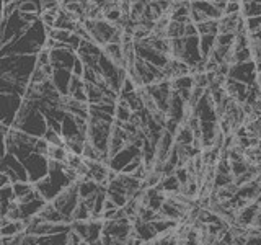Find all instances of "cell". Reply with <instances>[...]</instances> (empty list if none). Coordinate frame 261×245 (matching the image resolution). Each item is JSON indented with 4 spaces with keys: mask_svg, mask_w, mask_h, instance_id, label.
<instances>
[{
    "mask_svg": "<svg viewBox=\"0 0 261 245\" xmlns=\"http://www.w3.org/2000/svg\"><path fill=\"white\" fill-rule=\"evenodd\" d=\"M46 39L47 28L44 27L43 21L38 20L18 39L12 41V43L5 44L0 49V57L8 54H38L46 46Z\"/></svg>",
    "mask_w": 261,
    "mask_h": 245,
    "instance_id": "obj_1",
    "label": "cell"
},
{
    "mask_svg": "<svg viewBox=\"0 0 261 245\" xmlns=\"http://www.w3.org/2000/svg\"><path fill=\"white\" fill-rule=\"evenodd\" d=\"M36 69V54H8L0 57V76L30 85V77Z\"/></svg>",
    "mask_w": 261,
    "mask_h": 245,
    "instance_id": "obj_2",
    "label": "cell"
},
{
    "mask_svg": "<svg viewBox=\"0 0 261 245\" xmlns=\"http://www.w3.org/2000/svg\"><path fill=\"white\" fill-rule=\"evenodd\" d=\"M12 128L23 131V133L31 134L35 137H43L47 129V122H46L44 114L41 113V110L36 106V103L23 98V103L20 106L18 113H16V118L13 121Z\"/></svg>",
    "mask_w": 261,
    "mask_h": 245,
    "instance_id": "obj_3",
    "label": "cell"
},
{
    "mask_svg": "<svg viewBox=\"0 0 261 245\" xmlns=\"http://www.w3.org/2000/svg\"><path fill=\"white\" fill-rule=\"evenodd\" d=\"M56 209L61 212L64 216L65 223L67 224H72V216H73V211L79 206L80 203V196H79V186L77 183L70 185L69 188H65V190L57 196L54 201H51Z\"/></svg>",
    "mask_w": 261,
    "mask_h": 245,
    "instance_id": "obj_4",
    "label": "cell"
},
{
    "mask_svg": "<svg viewBox=\"0 0 261 245\" xmlns=\"http://www.w3.org/2000/svg\"><path fill=\"white\" fill-rule=\"evenodd\" d=\"M23 165L28 172V180L31 183H38L49 174V159L43 154L31 152L27 159L23 160Z\"/></svg>",
    "mask_w": 261,
    "mask_h": 245,
    "instance_id": "obj_5",
    "label": "cell"
},
{
    "mask_svg": "<svg viewBox=\"0 0 261 245\" xmlns=\"http://www.w3.org/2000/svg\"><path fill=\"white\" fill-rule=\"evenodd\" d=\"M21 103H23L21 95L0 93V122H4V125L12 128Z\"/></svg>",
    "mask_w": 261,
    "mask_h": 245,
    "instance_id": "obj_6",
    "label": "cell"
},
{
    "mask_svg": "<svg viewBox=\"0 0 261 245\" xmlns=\"http://www.w3.org/2000/svg\"><path fill=\"white\" fill-rule=\"evenodd\" d=\"M0 170L8 175V178L12 180V183H15V182H30L28 172H27V168H24L23 162L18 157H15V155L10 154V152H7L4 157L0 159Z\"/></svg>",
    "mask_w": 261,
    "mask_h": 245,
    "instance_id": "obj_7",
    "label": "cell"
},
{
    "mask_svg": "<svg viewBox=\"0 0 261 245\" xmlns=\"http://www.w3.org/2000/svg\"><path fill=\"white\" fill-rule=\"evenodd\" d=\"M256 77H258V70L253 59L247 62H237L230 65V70H228V79L243 82L247 85H255Z\"/></svg>",
    "mask_w": 261,
    "mask_h": 245,
    "instance_id": "obj_8",
    "label": "cell"
},
{
    "mask_svg": "<svg viewBox=\"0 0 261 245\" xmlns=\"http://www.w3.org/2000/svg\"><path fill=\"white\" fill-rule=\"evenodd\" d=\"M137 157H142V149L134 144H127L124 149H121L118 154H114L110 159L108 167L114 172H118V174H121L122 168Z\"/></svg>",
    "mask_w": 261,
    "mask_h": 245,
    "instance_id": "obj_9",
    "label": "cell"
},
{
    "mask_svg": "<svg viewBox=\"0 0 261 245\" xmlns=\"http://www.w3.org/2000/svg\"><path fill=\"white\" fill-rule=\"evenodd\" d=\"M181 61H185L190 67L198 65L199 62L204 61L199 47V36H186L183 38V54Z\"/></svg>",
    "mask_w": 261,
    "mask_h": 245,
    "instance_id": "obj_10",
    "label": "cell"
},
{
    "mask_svg": "<svg viewBox=\"0 0 261 245\" xmlns=\"http://www.w3.org/2000/svg\"><path fill=\"white\" fill-rule=\"evenodd\" d=\"M77 59V53L73 49L64 46L51 49V65L54 69H70Z\"/></svg>",
    "mask_w": 261,
    "mask_h": 245,
    "instance_id": "obj_11",
    "label": "cell"
},
{
    "mask_svg": "<svg viewBox=\"0 0 261 245\" xmlns=\"http://www.w3.org/2000/svg\"><path fill=\"white\" fill-rule=\"evenodd\" d=\"M72 80V70L70 69H54L51 82L56 87V90L61 95H69V87Z\"/></svg>",
    "mask_w": 261,
    "mask_h": 245,
    "instance_id": "obj_12",
    "label": "cell"
},
{
    "mask_svg": "<svg viewBox=\"0 0 261 245\" xmlns=\"http://www.w3.org/2000/svg\"><path fill=\"white\" fill-rule=\"evenodd\" d=\"M133 226H134V234L139 237V239H142L145 243H149L150 240H153L155 237L159 235L152 223H147V220H142L139 217L133 220Z\"/></svg>",
    "mask_w": 261,
    "mask_h": 245,
    "instance_id": "obj_13",
    "label": "cell"
},
{
    "mask_svg": "<svg viewBox=\"0 0 261 245\" xmlns=\"http://www.w3.org/2000/svg\"><path fill=\"white\" fill-rule=\"evenodd\" d=\"M103 54L108 56L114 64L119 65V67H126L124 54H122V44H119V43H108L103 47Z\"/></svg>",
    "mask_w": 261,
    "mask_h": 245,
    "instance_id": "obj_14",
    "label": "cell"
},
{
    "mask_svg": "<svg viewBox=\"0 0 261 245\" xmlns=\"http://www.w3.org/2000/svg\"><path fill=\"white\" fill-rule=\"evenodd\" d=\"M157 188H159V190H162L165 194H178V193H181V183H179V180L176 178L175 174L163 177L160 185Z\"/></svg>",
    "mask_w": 261,
    "mask_h": 245,
    "instance_id": "obj_15",
    "label": "cell"
},
{
    "mask_svg": "<svg viewBox=\"0 0 261 245\" xmlns=\"http://www.w3.org/2000/svg\"><path fill=\"white\" fill-rule=\"evenodd\" d=\"M217 46V35H199V47L204 59L212 54Z\"/></svg>",
    "mask_w": 261,
    "mask_h": 245,
    "instance_id": "obj_16",
    "label": "cell"
},
{
    "mask_svg": "<svg viewBox=\"0 0 261 245\" xmlns=\"http://www.w3.org/2000/svg\"><path fill=\"white\" fill-rule=\"evenodd\" d=\"M194 142V133L193 129L183 122L181 126H179L178 133L175 134V144H179V145H193Z\"/></svg>",
    "mask_w": 261,
    "mask_h": 245,
    "instance_id": "obj_17",
    "label": "cell"
},
{
    "mask_svg": "<svg viewBox=\"0 0 261 245\" xmlns=\"http://www.w3.org/2000/svg\"><path fill=\"white\" fill-rule=\"evenodd\" d=\"M130 116H133V110L129 108L127 102L124 98H118V103H116V113H114V119L118 122H127L130 121Z\"/></svg>",
    "mask_w": 261,
    "mask_h": 245,
    "instance_id": "obj_18",
    "label": "cell"
},
{
    "mask_svg": "<svg viewBox=\"0 0 261 245\" xmlns=\"http://www.w3.org/2000/svg\"><path fill=\"white\" fill-rule=\"evenodd\" d=\"M87 88V96H88V103L90 105H96L101 103L105 98V88L96 85V84H85Z\"/></svg>",
    "mask_w": 261,
    "mask_h": 245,
    "instance_id": "obj_19",
    "label": "cell"
},
{
    "mask_svg": "<svg viewBox=\"0 0 261 245\" xmlns=\"http://www.w3.org/2000/svg\"><path fill=\"white\" fill-rule=\"evenodd\" d=\"M199 35H219V20H206L196 24Z\"/></svg>",
    "mask_w": 261,
    "mask_h": 245,
    "instance_id": "obj_20",
    "label": "cell"
},
{
    "mask_svg": "<svg viewBox=\"0 0 261 245\" xmlns=\"http://www.w3.org/2000/svg\"><path fill=\"white\" fill-rule=\"evenodd\" d=\"M12 188H13V193H15V198L20 200L23 196H27L28 193H31L35 190V183L31 182H15L12 183Z\"/></svg>",
    "mask_w": 261,
    "mask_h": 245,
    "instance_id": "obj_21",
    "label": "cell"
},
{
    "mask_svg": "<svg viewBox=\"0 0 261 245\" xmlns=\"http://www.w3.org/2000/svg\"><path fill=\"white\" fill-rule=\"evenodd\" d=\"M242 16H243V18H253V16H261V2L242 4Z\"/></svg>",
    "mask_w": 261,
    "mask_h": 245,
    "instance_id": "obj_22",
    "label": "cell"
},
{
    "mask_svg": "<svg viewBox=\"0 0 261 245\" xmlns=\"http://www.w3.org/2000/svg\"><path fill=\"white\" fill-rule=\"evenodd\" d=\"M185 24L186 23H179L171 20L170 24L167 27V38L175 39V38H185Z\"/></svg>",
    "mask_w": 261,
    "mask_h": 245,
    "instance_id": "obj_23",
    "label": "cell"
},
{
    "mask_svg": "<svg viewBox=\"0 0 261 245\" xmlns=\"http://www.w3.org/2000/svg\"><path fill=\"white\" fill-rule=\"evenodd\" d=\"M92 219V209H90L87 204L80 200L79 206L73 211V216H72V223L73 220H90Z\"/></svg>",
    "mask_w": 261,
    "mask_h": 245,
    "instance_id": "obj_24",
    "label": "cell"
},
{
    "mask_svg": "<svg viewBox=\"0 0 261 245\" xmlns=\"http://www.w3.org/2000/svg\"><path fill=\"white\" fill-rule=\"evenodd\" d=\"M250 163L247 160H237V162H230V170H232V175L237 178V177H242L245 175L247 172H250Z\"/></svg>",
    "mask_w": 261,
    "mask_h": 245,
    "instance_id": "obj_25",
    "label": "cell"
},
{
    "mask_svg": "<svg viewBox=\"0 0 261 245\" xmlns=\"http://www.w3.org/2000/svg\"><path fill=\"white\" fill-rule=\"evenodd\" d=\"M18 12H21V13H41V7L35 2H30V0H20Z\"/></svg>",
    "mask_w": 261,
    "mask_h": 245,
    "instance_id": "obj_26",
    "label": "cell"
},
{
    "mask_svg": "<svg viewBox=\"0 0 261 245\" xmlns=\"http://www.w3.org/2000/svg\"><path fill=\"white\" fill-rule=\"evenodd\" d=\"M36 65L38 67H44V65H51V49L43 47L36 54Z\"/></svg>",
    "mask_w": 261,
    "mask_h": 245,
    "instance_id": "obj_27",
    "label": "cell"
},
{
    "mask_svg": "<svg viewBox=\"0 0 261 245\" xmlns=\"http://www.w3.org/2000/svg\"><path fill=\"white\" fill-rule=\"evenodd\" d=\"M235 33H219L217 35V44L225 47H233L235 43Z\"/></svg>",
    "mask_w": 261,
    "mask_h": 245,
    "instance_id": "obj_28",
    "label": "cell"
},
{
    "mask_svg": "<svg viewBox=\"0 0 261 245\" xmlns=\"http://www.w3.org/2000/svg\"><path fill=\"white\" fill-rule=\"evenodd\" d=\"M84 72H85V64L82 62V59L77 56L75 62H73V65H72V74H73V76L84 79Z\"/></svg>",
    "mask_w": 261,
    "mask_h": 245,
    "instance_id": "obj_29",
    "label": "cell"
},
{
    "mask_svg": "<svg viewBox=\"0 0 261 245\" xmlns=\"http://www.w3.org/2000/svg\"><path fill=\"white\" fill-rule=\"evenodd\" d=\"M235 13H242V2H227L224 15H235Z\"/></svg>",
    "mask_w": 261,
    "mask_h": 245,
    "instance_id": "obj_30",
    "label": "cell"
},
{
    "mask_svg": "<svg viewBox=\"0 0 261 245\" xmlns=\"http://www.w3.org/2000/svg\"><path fill=\"white\" fill-rule=\"evenodd\" d=\"M186 36H199L198 28H196V24L191 23V21L185 24V38Z\"/></svg>",
    "mask_w": 261,
    "mask_h": 245,
    "instance_id": "obj_31",
    "label": "cell"
},
{
    "mask_svg": "<svg viewBox=\"0 0 261 245\" xmlns=\"http://www.w3.org/2000/svg\"><path fill=\"white\" fill-rule=\"evenodd\" d=\"M5 154H7V141H5V136L0 134V159H2Z\"/></svg>",
    "mask_w": 261,
    "mask_h": 245,
    "instance_id": "obj_32",
    "label": "cell"
},
{
    "mask_svg": "<svg viewBox=\"0 0 261 245\" xmlns=\"http://www.w3.org/2000/svg\"><path fill=\"white\" fill-rule=\"evenodd\" d=\"M256 84H258V87L261 88V72H258V77H256Z\"/></svg>",
    "mask_w": 261,
    "mask_h": 245,
    "instance_id": "obj_33",
    "label": "cell"
},
{
    "mask_svg": "<svg viewBox=\"0 0 261 245\" xmlns=\"http://www.w3.org/2000/svg\"><path fill=\"white\" fill-rule=\"evenodd\" d=\"M242 4H248V2H261V0H240Z\"/></svg>",
    "mask_w": 261,
    "mask_h": 245,
    "instance_id": "obj_34",
    "label": "cell"
},
{
    "mask_svg": "<svg viewBox=\"0 0 261 245\" xmlns=\"http://www.w3.org/2000/svg\"><path fill=\"white\" fill-rule=\"evenodd\" d=\"M56 2H62V0H56Z\"/></svg>",
    "mask_w": 261,
    "mask_h": 245,
    "instance_id": "obj_35",
    "label": "cell"
}]
</instances>
